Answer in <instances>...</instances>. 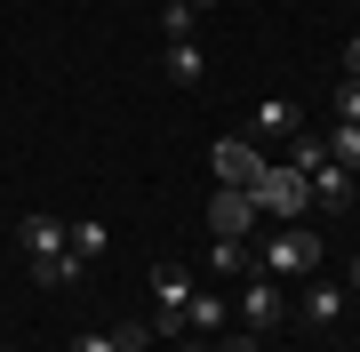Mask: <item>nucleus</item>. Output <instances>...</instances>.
<instances>
[{"mask_svg": "<svg viewBox=\"0 0 360 352\" xmlns=\"http://www.w3.org/2000/svg\"><path fill=\"white\" fill-rule=\"evenodd\" d=\"M257 273H272V280H312V273H321V233H312V224H281V233L257 248Z\"/></svg>", "mask_w": 360, "mask_h": 352, "instance_id": "f257e3e1", "label": "nucleus"}, {"mask_svg": "<svg viewBox=\"0 0 360 352\" xmlns=\"http://www.w3.org/2000/svg\"><path fill=\"white\" fill-rule=\"evenodd\" d=\"M257 193V216H272V224H304V209H312V184L288 169V160H264V176L248 184Z\"/></svg>", "mask_w": 360, "mask_h": 352, "instance_id": "f03ea898", "label": "nucleus"}, {"mask_svg": "<svg viewBox=\"0 0 360 352\" xmlns=\"http://www.w3.org/2000/svg\"><path fill=\"white\" fill-rule=\"evenodd\" d=\"M240 328L248 337H264V328H281L288 313H296V296H288V280H272V273H240Z\"/></svg>", "mask_w": 360, "mask_h": 352, "instance_id": "7ed1b4c3", "label": "nucleus"}, {"mask_svg": "<svg viewBox=\"0 0 360 352\" xmlns=\"http://www.w3.org/2000/svg\"><path fill=\"white\" fill-rule=\"evenodd\" d=\"M184 304H193V273L184 264H153V337H176Z\"/></svg>", "mask_w": 360, "mask_h": 352, "instance_id": "20e7f679", "label": "nucleus"}, {"mask_svg": "<svg viewBox=\"0 0 360 352\" xmlns=\"http://www.w3.org/2000/svg\"><path fill=\"white\" fill-rule=\"evenodd\" d=\"M208 169H217V184H240L248 193V184L264 176V152H257V136H217L208 144Z\"/></svg>", "mask_w": 360, "mask_h": 352, "instance_id": "39448f33", "label": "nucleus"}, {"mask_svg": "<svg viewBox=\"0 0 360 352\" xmlns=\"http://www.w3.org/2000/svg\"><path fill=\"white\" fill-rule=\"evenodd\" d=\"M208 233H217V240H248V233H257V193L217 184V200H208Z\"/></svg>", "mask_w": 360, "mask_h": 352, "instance_id": "423d86ee", "label": "nucleus"}, {"mask_svg": "<svg viewBox=\"0 0 360 352\" xmlns=\"http://www.w3.org/2000/svg\"><path fill=\"white\" fill-rule=\"evenodd\" d=\"M153 344V320H120V328H89L72 337V352H144Z\"/></svg>", "mask_w": 360, "mask_h": 352, "instance_id": "0eeeda50", "label": "nucleus"}, {"mask_svg": "<svg viewBox=\"0 0 360 352\" xmlns=\"http://www.w3.org/2000/svg\"><path fill=\"white\" fill-rule=\"evenodd\" d=\"M345 304H352V288H336V280H321V273H312V288L296 296V313H304L312 328H328V320H345Z\"/></svg>", "mask_w": 360, "mask_h": 352, "instance_id": "6e6552de", "label": "nucleus"}, {"mask_svg": "<svg viewBox=\"0 0 360 352\" xmlns=\"http://www.w3.org/2000/svg\"><path fill=\"white\" fill-rule=\"evenodd\" d=\"M304 184H312V200H321V216L352 209V169H336V160H321V169H304Z\"/></svg>", "mask_w": 360, "mask_h": 352, "instance_id": "1a4fd4ad", "label": "nucleus"}, {"mask_svg": "<svg viewBox=\"0 0 360 352\" xmlns=\"http://www.w3.org/2000/svg\"><path fill=\"white\" fill-rule=\"evenodd\" d=\"M16 248L25 256H65V224L56 216H16Z\"/></svg>", "mask_w": 360, "mask_h": 352, "instance_id": "9d476101", "label": "nucleus"}, {"mask_svg": "<svg viewBox=\"0 0 360 352\" xmlns=\"http://www.w3.org/2000/svg\"><path fill=\"white\" fill-rule=\"evenodd\" d=\"M160 72L176 80V89H200V80H208V56L193 48V40H168V48H160Z\"/></svg>", "mask_w": 360, "mask_h": 352, "instance_id": "9b49d317", "label": "nucleus"}, {"mask_svg": "<svg viewBox=\"0 0 360 352\" xmlns=\"http://www.w3.org/2000/svg\"><path fill=\"white\" fill-rule=\"evenodd\" d=\"M32 280H40V288H80V280H89V264H80L72 248H65V256H32Z\"/></svg>", "mask_w": 360, "mask_h": 352, "instance_id": "f8f14e48", "label": "nucleus"}, {"mask_svg": "<svg viewBox=\"0 0 360 352\" xmlns=\"http://www.w3.org/2000/svg\"><path fill=\"white\" fill-rule=\"evenodd\" d=\"M65 248H72V256H80V264H96V256H104V248H112V233H104V224H96V216H72V224H65Z\"/></svg>", "mask_w": 360, "mask_h": 352, "instance_id": "ddd939ff", "label": "nucleus"}, {"mask_svg": "<svg viewBox=\"0 0 360 352\" xmlns=\"http://www.w3.org/2000/svg\"><path fill=\"white\" fill-rule=\"evenodd\" d=\"M224 313H232L224 296H208V288H193V304H184V328H193V337H217V328H224Z\"/></svg>", "mask_w": 360, "mask_h": 352, "instance_id": "4468645a", "label": "nucleus"}, {"mask_svg": "<svg viewBox=\"0 0 360 352\" xmlns=\"http://www.w3.org/2000/svg\"><path fill=\"white\" fill-rule=\"evenodd\" d=\"M296 129H304V120H296L288 96H264V105H257V129H248V136H296Z\"/></svg>", "mask_w": 360, "mask_h": 352, "instance_id": "2eb2a0df", "label": "nucleus"}, {"mask_svg": "<svg viewBox=\"0 0 360 352\" xmlns=\"http://www.w3.org/2000/svg\"><path fill=\"white\" fill-rule=\"evenodd\" d=\"M321 152L336 160V169H360V129H352V120H336V129L321 136Z\"/></svg>", "mask_w": 360, "mask_h": 352, "instance_id": "dca6fc26", "label": "nucleus"}, {"mask_svg": "<svg viewBox=\"0 0 360 352\" xmlns=\"http://www.w3.org/2000/svg\"><path fill=\"white\" fill-rule=\"evenodd\" d=\"M208 264H217L224 280H240V273H257V256H248L240 240H217V248H208Z\"/></svg>", "mask_w": 360, "mask_h": 352, "instance_id": "f3484780", "label": "nucleus"}, {"mask_svg": "<svg viewBox=\"0 0 360 352\" xmlns=\"http://www.w3.org/2000/svg\"><path fill=\"white\" fill-rule=\"evenodd\" d=\"M160 32L168 40H193V0H168V8H160Z\"/></svg>", "mask_w": 360, "mask_h": 352, "instance_id": "a211bd4d", "label": "nucleus"}, {"mask_svg": "<svg viewBox=\"0 0 360 352\" xmlns=\"http://www.w3.org/2000/svg\"><path fill=\"white\" fill-rule=\"evenodd\" d=\"M328 105H336V120H352V129H360V80H336Z\"/></svg>", "mask_w": 360, "mask_h": 352, "instance_id": "6ab92c4d", "label": "nucleus"}, {"mask_svg": "<svg viewBox=\"0 0 360 352\" xmlns=\"http://www.w3.org/2000/svg\"><path fill=\"white\" fill-rule=\"evenodd\" d=\"M345 80H360V32L345 40Z\"/></svg>", "mask_w": 360, "mask_h": 352, "instance_id": "aec40b11", "label": "nucleus"}, {"mask_svg": "<svg viewBox=\"0 0 360 352\" xmlns=\"http://www.w3.org/2000/svg\"><path fill=\"white\" fill-rule=\"evenodd\" d=\"M217 352H257V337H248V328H240V337H224Z\"/></svg>", "mask_w": 360, "mask_h": 352, "instance_id": "412c9836", "label": "nucleus"}, {"mask_svg": "<svg viewBox=\"0 0 360 352\" xmlns=\"http://www.w3.org/2000/svg\"><path fill=\"white\" fill-rule=\"evenodd\" d=\"M345 288H352V296H360V248H352V264H345Z\"/></svg>", "mask_w": 360, "mask_h": 352, "instance_id": "4be33fe9", "label": "nucleus"}, {"mask_svg": "<svg viewBox=\"0 0 360 352\" xmlns=\"http://www.w3.org/2000/svg\"><path fill=\"white\" fill-rule=\"evenodd\" d=\"M176 352H217V344H208V337H184V344H176Z\"/></svg>", "mask_w": 360, "mask_h": 352, "instance_id": "5701e85b", "label": "nucleus"}, {"mask_svg": "<svg viewBox=\"0 0 360 352\" xmlns=\"http://www.w3.org/2000/svg\"><path fill=\"white\" fill-rule=\"evenodd\" d=\"M352 200H360V169H352Z\"/></svg>", "mask_w": 360, "mask_h": 352, "instance_id": "b1692460", "label": "nucleus"}, {"mask_svg": "<svg viewBox=\"0 0 360 352\" xmlns=\"http://www.w3.org/2000/svg\"><path fill=\"white\" fill-rule=\"evenodd\" d=\"M193 8H208V0H193Z\"/></svg>", "mask_w": 360, "mask_h": 352, "instance_id": "393cba45", "label": "nucleus"}]
</instances>
